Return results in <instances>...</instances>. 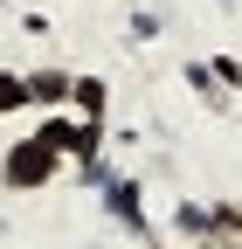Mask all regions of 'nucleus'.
Returning a JSON list of instances; mask_svg holds the SVG:
<instances>
[{
    "label": "nucleus",
    "instance_id": "f257e3e1",
    "mask_svg": "<svg viewBox=\"0 0 242 249\" xmlns=\"http://www.w3.org/2000/svg\"><path fill=\"white\" fill-rule=\"evenodd\" d=\"M49 173H55V145H49V139H21V145L7 152V166H0L7 187H42Z\"/></svg>",
    "mask_w": 242,
    "mask_h": 249
},
{
    "label": "nucleus",
    "instance_id": "f03ea898",
    "mask_svg": "<svg viewBox=\"0 0 242 249\" xmlns=\"http://www.w3.org/2000/svg\"><path fill=\"white\" fill-rule=\"evenodd\" d=\"M69 97L83 104V118H90V124H97V104H104V83H97V76H83V83H69Z\"/></svg>",
    "mask_w": 242,
    "mask_h": 249
},
{
    "label": "nucleus",
    "instance_id": "7ed1b4c3",
    "mask_svg": "<svg viewBox=\"0 0 242 249\" xmlns=\"http://www.w3.org/2000/svg\"><path fill=\"white\" fill-rule=\"evenodd\" d=\"M28 97H42V104H55V97H69V76H55V70H42L35 83H28Z\"/></svg>",
    "mask_w": 242,
    "mask_h": 249
},
{
    "label": "nucleus",
    "instance_id": "20e7f679",
    "mask_svg": "<svg viewBox=\"0 0 242 249\" xmlns=\"http://www.w3.org/2000/svg\"><path fill=\"white\" fill-rule=\"evenodd\" d=\"M28 104V83L21 76H0V111H21Z\"/></svg>",
    "mask_w": 242,
    "mask_h": 249
}]
</instances>
